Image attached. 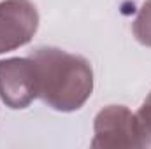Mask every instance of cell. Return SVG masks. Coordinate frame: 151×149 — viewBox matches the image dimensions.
<instances>
[{"label": "cell", "mask_w": 151, "mask_h": 149, "mask_svg": "<svg viewBox=\"0 0 151 149\" xmlns=\"http://www.w3.org/2000/svg\"><path fill=\"white\" fill-rule=\"evenodd\" d=\"M135 123H137V133L141 148L151 149V91L148 93L146 100L135 112Z\"/></svg>", "instance_id": "6"}, {"label": "cell", "mask_w": 151, "mask_h": 149, "mask_svg": "<svg viewBox=\"0 0 151 149\" xmlns=\"http://www.w3.org/2000/svg\"><path fill=\"white\" fill-rule=\"evenodd\" d=\"M132 30H134L137 42H141L146 47H151V0H146L141 5L137 16L134 19Z\"/></svg>", "instance_id": "5"}, {"label": "cell", "mask_w": 151, "mask_h": 149, "mask_svg": "<svg viewBox=\"0 0 151 149\" xmlns=\"http://www.w3.org/2000/svg\"><path fill=\"white\" fill-rule=\"evenodd\" d=\"M39 28V12L30 0L0 2V54L28 44Z\"/></svg>", "instance_id": "4"}, {"label": "cell", "mask_w": 151, "mask_h": 149, "mask_svg": "<svg viewBox=\"0 0 151 149\" xmlns=\"http://www.w3.org/2000/svg\"><path fill=\"white\" fill-rule=\"evenodd\" d=\"M93 149L141 148L135 114L125 105H107L93 119Z\"/></svg>", "instance_id": "2"}, {"label": "cell", "mask_w": 151, "mask_h": 149, "mask_svg": "<svg viewBox=\"0 0 151 149\" xmlns=\"http://www.w3.org/2000/svg\"><path fill=\"white\" fill-rule=\"evenodd\" d=\"M39 98L37 67L28 58L0 60V100L14 111L27 109Z\"/></svg>", "instance_id": "3"}, {"label": "cell", "mask_w": 151, "mask_h": 149, "mask_svg": "<svg viewBox=\"0 0 151 149\" xmlns=\"http://www.w3.org/2000/svg\"><path fill=\"white\" fill-rule=\"evenodd\" d=\"M37 67L39 98L58 112L79 111L93 93L91 63L60 47H37L30 53Z\"/></svg>", "instance_id": "1"}]
</instances>
